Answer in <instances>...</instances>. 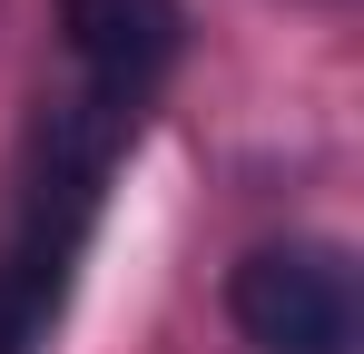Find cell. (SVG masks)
<instances>
[{
    "mask_svg": "<svg viewBox=\"0 0 364 354\" xmlns=\"http://www.w3.org/2000/svg\"><path fill=\"white\" fill-rule=\"evenodd\" d=\"M138 128V109L79 89L50 109L40 128V158L20 177V207H10V236H0V354H40L50 325H60L69 266L89 246V217H99V187L119 168V138Z\"/></svg>",
    "mask_w": 364,
    "mask_h": 354,
    "instance_id": "obj_1",
    "label": "cell"
},
{
    "mask_svg": "<svg viewBox=\"0 0 364 354\" xmlns=\"http://www.w3.org/2000/svg\"><path fill=\"white\" fill-rule=\"evenodd\" d=\"M237 325L266 354H355L364 345L355 266L335 246H256L237 266Z\"/></svg>",
    "mask_w": 364,
    "mask_h": 354,
    "instance_id": "obj_2",
    "label": "cell"
},
{
    "mask_svg": "<svg viewBox=\"0 0 364 354\" xmlns=\"http://www.w3.org/2000/svg\"><path fill=\"white\" fill-rule=\"evenodd\" d=\"M60 30L79 59V89L138 109L158 69L178 59V0H60Z\"/></svg>",
    "mask_w": 364,
    "mask_h": 354,
    "instance_id": "obj_3",
    "label": "cell"
}]
</instances>
